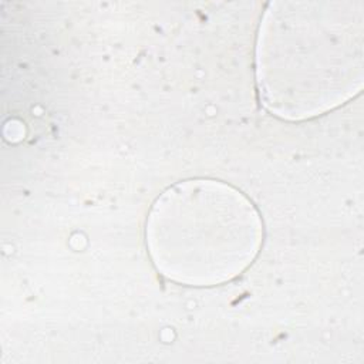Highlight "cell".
<instances>
[{"mask_svg":"<svg viewBox=\"0 0 364 364\" xmlns=\"http://www.w3.org/2000/svg\"><path fill=\"white\" fill-rule=\"evenodd\" d=\"M260 239L253 205L216 181L169 188L146 222V246L158 270L191 286H213L240 274L255 259Z\"/></svg>","mask_w":364,"mask_h":364,"instance_id":"cell-1","label":"cell"},{"mask_svg":"<svg viewBox=\"0 0 364 364\" xmlns=\"http://www.w3.org/2000/svg\"><path fill=\"white\" fill-rule=\"evenodd\" d=\"M266 14L257 43V78L264 104L300 119L340 104L353 91V26L320 4L286 3Z\"/></svg>","mask_w":364,"mask_h":364,"instance_id":"cell-2","label":"cell"}]
</instances>
